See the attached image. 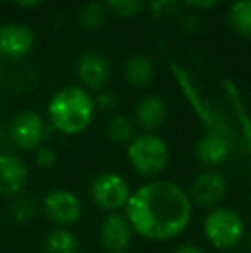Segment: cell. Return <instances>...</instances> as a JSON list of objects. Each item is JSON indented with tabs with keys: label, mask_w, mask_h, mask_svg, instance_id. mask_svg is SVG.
Here are the masks:
<instances>
[{
	"label": "cell",
	"mask_w": 251,
	"mask_h": 253,
	"mask_svg": "<svg viewBox=\"0 0 251 253\" xmlns=\"http://www.w3.org/2000/svg\"><path fill=\"white\" fill-rule=\"evenodd\" d=\"M45 217L54 224V227H72L83 217V202L79 195L66 188L50 190L41 202Z\"/></svg>",
	"instance_id": "7"
},
{
	"label": "cell",
	"mask_w": 251,
	"mask_h": 253,
	"mask_svg": "<svg viewBox=\"0 0 251 253\" xmlns=\"http://www.w3.org/2000/svg\"><path fill=\"white\" fill-rule=\"evenodd\" d=\"M231 253H250V252H246L245 248H239V250H234V252H231Z\"/></svg>",
	"instance_id": "30"
},
{
	"label": "cell",
	"mask_w": 251,
	"mask_h": 253,
	"mask_svg": "<svg viewBox=\"0 0 251 253\" xmlns=\"http://www.w3.org/2000/svg\"><path fill=\"white\" fill-rule=\"evenodd\" d=\"M227 23L238 37L251 40V0H236L227 10Z\"/></svg>",
	"instance_id": "17"
},
{
	"label": "cell",
	"mask_w": 251,
	"mask_h": 253,
	"mask_svg": "<svg viewBox=\"0 0 251 253\" xmlns=\"http://www.w3.org/2000/svg\"><path fill=\"white\" fill-rule=\"evenodd\" d=\"M112 67L110 60L100 52H86L79 57L76 66V76L81 86L88 91H102L105 90L108 80H110Z\"/></svg>",
	"instance_id": "12"
},
{
	"label": "cell",
	"mask_w": 251,
	"mask_h": 253,
	"mask_svg": "<svg viewBox=\"0 0 251 253\" xmlns=\"http://www.w3.org/2000/svg\"><path fill=\"white\" fill-rule=\"evenodd\" d=\"M243 248H245L246 252H250V253H251V233L246 234V238H245V243H243Z\"/></svg>",
	"instance_id": "29"
},
{
	"label": "cell",
	"mask_w": 251,
	"mask_h": 253,
	"mask_svg": "<svg viewBox=\"0 0 251 253\" xmlns=\"http://www.w3.org/2000/svg\"><path fill=\"white\" fill-rule=\"evenodd\" d=\"M188 195L194 207L208 212V210L224 205L229 195V181L220 170L203 169L193 177Z\"/></svg>",
	"instance_id": "6"
},
{
	"label": "cell",
	"mask_w": 251,
	"mask_h": 253,
	"mask_svg": "<svg viewBox=\"0 0 251 253\" xmlns=\"http://www.w3.org/2000/svg\"><path fill=\"white\" fill-rule=\"evenodd\" d=\"M9 136L14 147L21 152H35L43 147L47 138V123L35 110H23L10 121Z\"/></svg>",
	"instance_id": "8"
},
{
	"label": "cell",
	"mask_w": 251,
	"mask_h": 253,
	"mask_svg": "<svg viewBox=\"0 0 251 253\" xmlns=\"http://www.w3.org/2000/svg\"><path fill=\"white\" fill-rule=\"evenodd\" d=\"M88 193H90V200L93 202V205L108 215V213L124 212L131 200L133 190L122 174L107 170L93 177Z\"/></svg>",
	"instance_id": "5"
},
{
	"label": "cell",
	"mask_w": 251,
	"mask_h": 253,
	"mask_svg": "<svg viewBox=\"0 0 251 253\" xmlns=\"http://www.w3.org/2000/svg\"><path fill=\"white\" fill-rule=\"evenodd\" d=\"M105 133H107L108 140L115 145H129L136 134V124H134L133 119L126 116H112L110 119L107 121V126H105Z\"/></svg>",
	"instance_id": "18"
},
{
	"label": "cell",
	"mask_w": 251,
	"mask_h": 253,
	"mask_svg": "<svg viewBox=\"0 0 251 253\" xmlns=\"http://www.w3.org/2000/svg\"><path fill=\"white\" fill-rule=\"evenodd\" d=\"M150 16L155 21H171L181 16V0H150Z\"/></svg>",
	"instance_id": "21"
},
{
	"label": "cell",
	"mask_w": 251,
	"mask_h": 253,
	"mask_svg": "<svg viewBox=\"0 0 251 253\" xmlns=\"http://www.w3.org/2000/svg\"><path fill=\"white\" fill-rule=\"evenodd\" d=\"M36 212H38V205L35 203V200H31L28 197L14 198L12 205H10V217L19 224L30 222L36 215Z\"/></svg>",
	"instance_id": "22"
},
{
	"label": "cell",
	"mask_w": 251,
	"mask_h": 253,
	"mask_svg": "<svg viewBox=\"0 0 251 253\" xmlns=\"http://www.w3.org/2000/svg\"><path fill=\"white\" fill-rule=\"evenodd\" d=\"M2 80H3V69H2V66H0V83H2Z\"/></svg>",
	"instance_id": "31"
},
{
	"label": "cell",
	"mask_w": 251,
	"mask_h": 253,
	"mask_svg": "<svg viewBox=\"0 0 251 253\" xmlns=\"http://www.w3.org/2000/svg\"><path fill=\"white\" fill-rule=\"evenodd\" d=\"M178 26L182 33L193 35V33H196L198 28H200V19H198V16L193 12L181 14V16L178 17Z\"/></svg>",
	"instance_id": "25"
},
{
	"label": "cell",
	"mask_w": 251,
	"mask_h": 253,
	"mask_svg": "<svg viewBox=\"0 0 251 253\" xmlns=\"http://www.w3.org/2000/svg\"><path fill=\"white\" fill-rule=\"evenodd\" d=\"M238 145L217 131H207L194 143V159L205 169H217L231 159Z\"/></svg>",
	"instance_id": "11"
},
{
	"label": "cell",
	"mask_w": 251,
	"mask_h": 253,
	"mask_svg": "<svg viewBox=\"0 0 251 253\" xmlns=\"http://www.w3.org/2000/svg\"><path fill=\"white\" fill-rule=\"evenodd\" d=\"M172 253H207V250H205L203 247H200V245H196V243L184 241V243L178 245Z\"/></svg>",
	"instance_id": "27"
},
{
	"label": "cell",
	"mask_w": 251,
	"mask_h": 253,
	"mask_svg": "<svg viewBox=\"0 0 251 253\" xmlns=\"http://www.w3.org/2000/svg\"><path fill=\"white\" fill-rule=\"evenodd\" d=\"M108 14H114L122 19L140 16L146 7V0H105Z\"/></svg>",
	"instance_id": "20"
},
{
	"label": "cell",
	"mask_w": 251,
	"mask_h": 253,
	"mask_svg": "<svg viewBox=\"0 0 251 253\" xmlns=\"http://www.w3.org/2000/svg\"><path fill=\"white\" fill-rule=\"evenodd\" d=\"M5 2L23 7V9H36V7H40L43 3V0H5Z\"/></svg>",
	"instance_id": "28"
},
{
	"label": "cell",
	"mask_w": 251,
	"mask_h": 253,
	"mask_svg": "<svg viewBox=\"0 0 251 253\" xmlns=\"http://www.w3.org/2000/svg\"><path fill=\"white\" fill-rule=\"evenodd\" d=\"M167 116V102L158 95H146L134 105L133 121L143 133H155L165 124Z\"/></svg>",
	"instance_id": "14"
},
{
	"label": "cell",
	"mask_w": 251,
	"mask_h": 253,
	"mask_svg": "<svg viewBox=\"0 0 251 253\" xmlns=\"http://www.w3.org/2000/svg\"><path fill=\"white\" fill-rule=\"evenodd\" d=\"M45 253H81V241L71 229L54 227L43 241Z\"/></svg>",
	"instance_id": "16"
},
{
	"label": "cell",
	"mask_w": 251,
	"mask_h": 253,
	"mask_svg": "<svg viewBox=\"0 0 251 253\" xmlns=\"http://www.w3.org/2000/svg\"><path fill=\"white\" fill-rule=\"evenodd\" d=\"M30 177V170L24 160L16 153H0V195L17 198L23 193Z\"/></svg>",
	"instance_id": "13"
},
{
	"label": "cell",
	"mask_w": 251,
	"mask_h": 253,
	"mask_svg": "<svg viewBox=\"0 0 251 253\" xmlns=\"http://www.w3.org/2000/svg\"><path fill=\"white\" fill-rule=\"evenodd\" d=\"M127 162L134 174L148 181L160 179L171 164V148L157 133H141L126 147Z\"/></svg>",
	"instance_id": "4"
},
{
	"label": "cell",
	"mask_w": 251,
	"mask_h": 253,
	"mask_svg": "<svg viewBox=\"0 0 251 253\" xmlns=\"http://www.w3.org/2000/svg\"><path fill=\"white\" fill-rule=\"evenodd\" d=\"M220 0H184V3L193 10H208L215 7Z\"/></svg>",
	"instance_id": "26"
},
{
	"label": "cell",
	"mask_w": 251,
	"mask_h": 253,
	"mask_svg": "<svg viewBox=\"0 0 251 253\" xmlns=\"http://www.w3.org/2000/svg\"><path fill=\"white\" fill-rule=\"evenodd\" d=\"M134 236L136 233L124 212L105 215L98 229V241L105 253H127L133 247Z\"/></svg>",
	"instance_id": "9"
},
{
	"label": "cell",
	"mask_w": 251,
	"mask_h": 253,
	"mask_svg": "<svg viewBox=\"0 0 251 253\" xmlns=\"http://www.w3.org/2000/svg\"><path fill=\"white\" fill-rule=\"evenodd\" d=\"M57 152L54 150V148H50V147H40L38 150H35L33 152V162H35V166L36 167H40V169H43V170H48V169H52V167L57 164Z\"/></svg>",
	"instance_id": "24"
},
{
	"label": "cell",
	"mask_w": 251,
	"mask_h": 253,
	"mask_svg": "<svg viewBox=\"0 0 251 253\" xmlns=\"http://www.w3.org/2000/svg\"><path fill=\"white\" fill-rule=\"evenodd\" d=\"M107 16L108 10L105 7V3L91 0V2H86L79 7V10H77V23L84 30L97 31L100 28H104V24L107 23Z\"/></svg>",
	"instance_id": "19"
},
{
	"label": "cell",
	"mask_w": 251,
	"mask_h": 253,
	"mask_svg": "<svg viewBox=\"0 0 251 253\" xmlns=\"http://www.w3.org/2000/svg\"><path fill=\"white\" fill-rule=\"evenodd\" d=\"M201 234L215 252L231 253L243 248L248 229L239 210L220 205L205 213L201 220Z\"/></svg>",
	"instance_id": "3"
},
{
	"label": "cell",
	"mask_w": 251,
	"mask_h": 253,
	"mask_svg": "<svg viewBox=\"0 0 251 253\" xmlns=\"http://www.w3.org/2000/svg\"><path fill=\"white\" fill-rule=\"evenodd\" d=\"M48 123L57 133L77 136L91 126L97 114L95 97L77 84L55 91L47 107Z\"/></svg>",
	"instance_id": "2"
},
{
	"label": "cell",
	"mask_w": 251,
	"mask_h": 253,
	"mask_svg": "<svg viewBox=\"0 0 251 253\" xmlns=\"http://www.w3.org/2000/svg\"><path fill=\"white\" fill-rule=\"evenodd\" d=\"M193 212L194 205L188 190L171 179H153L133 191L124 215L136 236L167 243L188 231Z\"/></svg>",
	"instance_id": "1"
},
{
	"label": "cell",
	"mask_w": 251,
	"mask_h": 253,
	"mask_svg": "<svg viewBox=\"0 0 251 253\" xmlns=\"http://www.w3.org/2000/svg\"><path fill=\"white\" fill-rule=\"evenodd\" d=\"M155 76H157V67L148 55L133 53L131 57H127L124 64V78L127 84L138 88V90H143L153 83Z\"/></svg>",
	"instance_id": "15"
},
{
	"label": "cell",
	"mask_w": 251,
	"mask_h": 253,
	"mask_svg": "<svg viewBox=\"0 0 251 253\" xmlns=\"http://www.w3.org/2000/svg\"><path fill=\"white\" fill-rule=\"evenodd\" d=\"M119 103H121V97L117 95V91L114 90H102L95 95V105L97 110L104 114H114L117 110Z\"/></svg>",
	"instance_id": "23"
},
{
	"label": "cell",
	"mask_w": 251,
	"mask_h": 253,
	"mask_svg": "<svg viewBox=\"0 0 251 253\" xmlns=\"http://www.w3.org/2000/svg\"><path fill=\"white\" fill-rule=\"evenodd\" d=\"M0 143H2V133H0Z\"/></svg>",
	"instance_id": "32"
},
{
	"label": "cell",
	"mask_w": 251,
	"mask_h": 253,
	"mask_svg": "<svg viewBox=\"0 0 251 253\" xmlns=\"http://www.w3.org/2000/svg\"><path fill=\"white\" fill-rule=\"evenodd\" d=\"M36 37L24 23L10 21L0 26V57L5 60H21L33 52Z\"/></svg>",
	"instance_id": "10"
}]
</instances>
